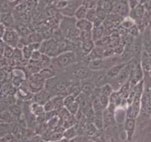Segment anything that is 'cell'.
Listing matches in <instances>:
<instances>
[{"mask_svg":"<svg viewBox=\"0 0 151 142\" xmlns=\"http://www.w3.org/2000/svg\"><path fill=\"white\" fill-rule=\"evenodd\" d=\"M127 65V63H121V64L115 65V66H112L108 71H107V75L109 79H113L116 76H118V74L120 73V71H122L125 66Z\"/></svg>","mask_w":151,"mask_h":142,"instance_id":"17","label":"cell"},{"mask_svg":"<svg viewBox=\"0 0 151 142\" xmlns=\"http://www.w3.org/2000/svg\"><path fill=\"white\" fill-rule=\"evenodd\" d=\"M0 123H1V121H0Z\"/></svg>","mask_w":151,"mask_h":142,"instance_id":"53","label":"cell"},{"mask_svg":"<svg viewBox=\"0 0 151 142\" xmlns=\"http://www.w3.org/2000/svg\"><path fill=\"white\" fill-rule=\"evenodd\" d=\"M50 98H51V94L50 93V92H48L47 90H44V89L34 93L33 97H32L33 102H37L41 105H43L45 102H47Z\"/></svg>","mask_w":151,"mask_h":142,"instance_id":"10","label":"cell"},{"mask_svg":"<svg viewBox=\"0 0 151 142\" xmlns=\"http://www.w3.org/2000/svg\"><path fill=\"white\" fill-rule=\"evenodd\" d=\"M2 11H1V10H0V23H1V16H2Z\"/></svg>","mask_w":151,"mask_h":142,"instance_id":"48","label":"cell"},{"mask_svg":"<svg viewBox=\"0 0 151 142\" xmlns=\"http://www.w3.org/2000/svg\"><path fill=\"white\" fill-rule=\"evenodd\" d=\"M128 3H129V8L131 10L137 6L140 3V1L139 0H128Z\"/></svg>","mask_w":151,"mask_h":142,"instance_id":"44","label":"cell"},{"mask_svg":"<svg viewBox=\"0 0 151 142\" xmlns=\"http://www.w3.org/2000/svg\"><path fill=\"white\" fill-rule=\"evenodd\" d=\"M27 73L23 68H16L12 71V83L16 87H19L27 79Z\"/></svg>","mask_w":151,"mask_h":142,"instance_id":"6","label":"cell"},{"mask_svg":"<svg viewBox=\"0 0 151 142\" xmlns=\"http://www.w3.org/2000/svg\"><path fill=\"white\" fill-rule=\"evenodd\" d=\"M116 106L114 104L110 103L107 108L104 109L103 111V121H104V127L108 128L113 126L116 123L115 119V111Z\"/></svg>","mask_w":151,"mask_h":142,"instance_id":"4","label":"cell"},{"mask_svg":"<svg viewBox=\"0 0 151 142\" xmlns=\"http://www.w3.org/2000/svg\"><path fill=\"white\" fill-rule=\"evenodd\" d=\"M37 63L40 67V69L44 68H47V67H50V63H51V58H50V56L45 55V54H42L40 60L37 61Z\"/></svg>","mask_w":151,"mask_h":142,"instance_id":"25","label":"cell"},{"mask_svg":"<svg viewBox=\"0 0 151 142\" xmlns=\"http://www.w3.org/2000/svg\"><path fill=\"white\" fill-rule=\"evenodd\" d=\"M150 40H151V34H150Z\"/></svg>","mask_w":151,"mask_h":142,"instance_id":"51","label":"cell"},{"mask_svg":"<svg viewBox=\"0 0 151 142\" xmlns=\"http://www.w3.org/2000/svg\"><path fill=\"white\" fill-rule=\"evenodd\" d=\"M108 78L107 72H104V71H99L97 74L96 75V76L94 78V84L96 89H99L100 87H102L105 84L108 83Z\"/></svg>","mask_w":151,"mask_h":142,"instance_id":"11","label":"cell"},{"mask_svg":"<svg viewBox=\"0 0 151 142\" xmlns=\"http://www.w3.org/2000/svg\"><path fill=\"white\" fill-rule=\"evenodd\" d=\"M42 55V53L40 52V50H33L32 51V56L29 61H32V62H37L39 61L40 59V57Z\"/></svg>","mask_w":151,"mask_h":142,"instance_id":"42","label":"cell"},{"mask_svg":"<svg viewBox=\"0 0 151 142\" xmlns=\"http://www.w3.org/2000/svg\"><path fill=\"white\" fill-rule=\"evenodd\" d=\"M70 84V83L66 81V80H61L59 81L57 84H55V86H54V90L56 91H58L59 93V94L62 93L63 90H65V88Z\"/></svg>","mask_w":151,"mask_h":142,"instance_id":"30","label":"cell"},{"mask_svg":"<svg viewBox=\"0 0 151 142\" xmlns=\"http://www.w3.org/2000/svg\"><path fill=\"white\" fill-rule=\"evenodd\" d=\"M96 18V7H88L87 11H86V19L90 21L93 22L95 20V19Z\"/></svg>","mask_w":151,"mask_h":142,"instance_id":"29","label":"cell"},{"mask_svg":"<svg viewBox=\"0 0 151 142\" xmlns=\"http://www.w3.org/2000/svg\"><path fill=\"white\" fill-rule=\"evenodd\" d=\"M10 2H14V1H16V0H8Z\"/></svg>","mask_w":151,"mask_h":142,"instance_id":"49","label":"cell"},{"mask_svg":"<svg viewBox=\"0 0 151 142\" xmlns=\"http://www.w3.org/2000/svg\"><path fill=\"white\" fill-rule=\"evenodd\" d=\"M68 3H69L68 0H57V1H55L54 7L56 9L61 11L68 6Z\"/></svg>","mask_w":151,"mask_h":142,"instance_id":"38","label":"cell"},{"mask_svg":"<svg viewBox=\"0 0 151 142\" xmlns=\"http://www.w3.org/2000/svg\"><path fill=\"white\" fill-rule=\"evenodd\" d=\"M105 32V28L104 27V25H102L101 26H99L98 28H94L92 29V40L94 42H96V41L99 40L100 38L104 37Z\"/></svg>","mask_w":151,"mask_h":142,"instance_id":"23","label":"cell"},{"mask_svg":"<svg viewBox=\"0 0 151 142\" xmlns=\"http://www.w3.org/2000/svg\"><path fill=\"white\" fill-rule=\"evenodd\" d=\"M99 90L100 94H104V95L108 96V97L111 95V93H112V92L114 91L113 88L111 86V84L109 83H107L105 84H104L103 86L99 88Z\"/></svg>","mask_w":151,"mask_h":142,"instance_id":"26","label":"cell"},{"mask_svg":"<svg viewBox=\"0 0 151 142\" xmlns=\"http://www.w3.org/2000/svg\"><path fill=\"white\" fill-rule=\"evenodd\" d=\"M81 87H82V93L87 97L93 95L96 90L94 83H91L90 81H85L83 84H81Z\"/></svg>","mask_w":151,"mask_h":142,"instance_id":"15","label":"cell"},{"mask_svg":"<svg viewBox=\"0 0 151 142\" xmlns=\"http://www.w3.org/2000/svg\"><path fill=\"white\" fill-rule=\"evenodd\" d=\"M75 101H76V97L73 94H71V93H69L67 95L64 96V98H63L64 107H66L69 105H70L71 103H73Z\"/></svg>","mask_w":151,"mask_h":142,"instance_id":"31","label":"cell"},{"mask_svg":"<svg viewBox=\"0 0 151 142\" xmlns=\"http://www.w3.org/2000/svg\"><path fill=\"white\" fill-rule=\"evenodd\" d=\"M5 26L2 24V23H0V39H2V37L3 36V33H4V32H5Z\"/></svg>","mask_w":151,"mask_h":142,"instance_id":"46","label":"cell"},{"mask_svg":"<svg viewBox=\"0 0 151 142\" xmlns=\"http://www.w3.org/2000/svg\"><path fill=\"white\" fill-rule=\"evenodd\" d=\"M28 46L32 50V51L33 50H40V42H33L28 44Z\"/></svg>","mask_w":151,"mask_h":142,"instance_id":"43","label":"cell"},{"mask_svg":"<svg viewBox=\"0 0 151 142\" xmlns=\"http://www.w3.org/2000/svg\"><path fill=\"white\" fill-rule=\"evenodd\" d=\"M30 111H31V113L33 115H35L36 117L40 118L42 117L45 115V111L44 110L43 105H41V104H39V103H37V102H33L30 106Z\"/></svg>","mask_w":151,"mask_h":142,"instance_id":"14","label":"cell"},{"mask_svg":"<svg viewBox=\"0 0 151 142\" xmlns=\"http://www.w3.org/2000/svg\"><path fill=\"white\" fill-rule=\"evenodd\" d=\"M96 9V17L102 20H104L105 18L108 16V13L105 12V10L100 6H97Z\"/></svg>","mask_w":151,"mask_h":142,"instance_id":"33","label":"cell"},{"mask_svg":"<svg viewBox=\"0 0 151 142\" xmlns=\"http://www.w3.org/2000/svg\"><path fill=\"white\" fill-rule=\"evenodd\" d=\"M43 107L45 112H50V111H55V110H54V104H53V102H52V98L49 99L47 102H45L43 104Z\"/></svg>","mask_w":151,"mask_h":142,"instance_id":"40","label":"cell"},{"mask_svg":"<svg viewBox=\"0 0 151 142\" xmlns=\"http://www.w3.org/2000/svg\"><path fill=\"white\" fill-rule=\"evenodd\" d=\"M1 23L5 28H14L15 26V18L12 12H3L1 16Z\"/></svg>","mask_w":151,"mask_h":142,"instance_id":"12","label":"cell"},{"mask_svg":"<svg viewBox=\"0 0 151 142\" xmlns=\"http://www.w3.org/2000/svg\"><path fill=\"white\" fill-rule=\"evenodd\" d=\"M99 102H100V104H101L103 109L107 108L108 106V105L110 104V100H109V97H108V96L104 95V94H100V93H99Z\"/></svg>","mask_w":151,"mask_h":142,"instance_id":"32","label":"cell"},{"mask_svg":"<svg viewBox=\"0 0 151 142\" xmlns=\"http://www.w3.org/2000/svg\"><path fill=\"white\" fill-rule=\"evenodd\" d=\"M140 33H141V32H140L138 27H137V25H136V24L132 25V26L128 29V33L129 34V35H131V36L134 37V38L137 37H138L139 35H140Z\"/></svg>","mask_w":151,"mask_h":142,"instance_id":"37","label":"cell"},{"mask_svg":"<svg viewBox=\"0 0 151 142\" xmlns=\"http://www.w3.org/2000/svg\"><path fill=\"white\" fill-rule=\"evenodd\" d=\"M18 140L16 139V137L12 133H8L5 134L4 136L0 137V141H5V142H12L16 141Z\"/></svg>","mask_w":151,"mask_h":142,"instance_id":"34","label":"cell"},{"mask_svg":"<svg viewBox=\"0 0 151 142\" xmlns=\"http://www.w3.org/2000/svg\"><path fill=\"white\" fill-rule=\"evenodd\" d=\"M94 48H95V42L93 40L83 41L81 43V49L85 55H88Z\"/></svg>","mask_w":151,"mask_h":142,"instance_id":"21","label":"cell"},{"mask_svg":"<svg viewBox=\"0 0 151 142\" xmlns=\"http://www.w3.org/2000/svg\"><path fill=\"white\" fill-rule=\"evenodd\" d=\"M51 98H52V102L54 104V110L56 111H58H58L64 107V103H63L64 96L58 94V95L52 97Z\"/></svg>","mask_w":151,"mask_h":142,"instance_id":"22","label":"cell"},{"mask_svg":"<svg viewBox=\"0 0 151 142\" xmlns=\"http://www.w3.org/2000/svg\"><path fill=\"white\" fill-rule=\"evenodd\" d=\"M40 51L42 54L50 56V58H54L60 54L58 44L52 38L43 40L40 42Z\"/></svg>","mask_w":151,"mask_h":142,"instance_id":"1","label":"cell"},{"mask_svg":"<svg viewBox=\"0 0 151 142\" xmlns=\"http://www.w3.org/2000/svg\"><path fill=\"white\" fill-rule=\"evenodd\" d=\"M62 137H63V133L54 130V132L50 134L49 141H59L62 140Z\"/></svg>","mask_w":151,"mask_h":142,"instance_id":"35","label":"cell"},{"mask_svg":"<svg viewBox=\"0 0 151 142\" xmlns=\"http://www.w3.org/2000/svg\"><path fill=\"white\" fill-rule=\"evenodd\" d=\"M78 129L75 127V126H71L70 127L65 128L64 133H63V137L67 140L68 141H70L72 140L77 137Z\"/></svg>","mask_w":151,"mask_h":142,"instance_id":"18","label":"cell"},{"mask_svg":"<svg viewBox=\"0 0 151 142\" xmlns=\"http://www.w3.org/2000/svg\"><path fill=\"white\" fill-rule=\"evenodd\" d=\"M114 7L112 12L120 15L122 17H127L129 15L130 8L128 3V0H116L113 2Z\"/></svg>","mask_w":151,"mask_h":142,"instance_id":"5","label":"cell"},{"mask_svg":"<svg viewBox=\"0 0 151 142\" xmlns=\"http://www.w3.org/2000/svg\"><path fill=\"white\" fill-rule=\"evenodd\" d=\"M145 13V9L143 4L139 3L137 6L134 7L133 9H131L129 12V17L132 18L134 21H137L144 17Z\"/></svg>","mask_w":151,"mask_h":142,"instance_id":"9","label":"cell"},{"mask_svg":"<svg viewBox=\"0 0 151 142\" xmlns=\"http://www.w3.org/2000/svg\"><path fill=\"white\" fill-rule=\"evenodd\" d=\"M68 1H74V0H68Z\"/></svg>","mask_w":151,"mask_h":142,"instance_id":"50","label":"cell"},{"mask_svg":"<svg viewBox=\"0 0 151 142\" xmlns=\"http://www.w3.org/2000/svg\"><path fill=\"white\" fill-rule=\"evenodd\" d=\"M14 50H15V48L10 47L8 45H6L4 44V47H3V55L5 59H11V58H13V55H14Z\"/></svg>","mask_w":151,"mask_h":142,"instance_id":"27","label":"cell"},{"mask_svg":"<svg viewBox=\"0 0 151 142\" xmlns=\"http://www.w3.org/2000/svg\"><path fill=\"white\" fill-rule=\"evenodd\" d=\"M141 65L143 69V71H149L151 67V58L150 55L146 51H144L142 54V60H141Z\"/></svg>","mask_w":151,"mask_h":142,"instance_id":"19","label":"cell"},{"mask_svg":"<svg viewBox=\"0 0 151 142\" xmlns=\"http://www.w3.org/2000/svg\"><path fill=\"white\" fill-rule=\"evenodd\" d=\"M40 1H41V0H40ZM54 1H55V0H43L44 3H45V5H50V4H52Z\"/></svg>","mask_w":151,"mask_h":142,"instance_id":"47","label":"cell"},{"mask_svg":"<svg viewBox=\"0 0 151 142\" xmlns=\"http://www.w3.org/2000/svg\"><path fill=\"white\" fill-rule=\"evenodd\" d=\"M124 130L127 135V141H131L133 140V135L135 133L136 119L134 118H127L124 122Z\"/></svg>","mask_w":151,"mask_h":142,"instance_id":"8","label":"cell"},{"mask_svg":"<svg viewBox=\"0 0 151 142\" xmlns=\"http://www.w3.org/2000/svg\"><path fill=\"white\" fill-rule=\"evenodd\" d=\"M75 26L80 31H92L93 29L92 22L86 20V18L77 20L75 23Z\"/></svg>","mask_w":151,"mask_h":142,"instance_id":"13","label":"cell"},{"mask_svg":"<svg viewBox=\"0 0 151 142\" xmlns=\"http://www.w3.org/2000/svg\"><path fill=\"white\" fill-rule=\"evenodd\" d=\"M105 67V60L104 58L101 59H96L91 60L88 63V68L92 71H100Z\"/></svg>","mask_w":151,"mask_h":142,"instance_id":"16","label":"cell"},{"mask_svg":"<svg viewBox=\"0 0 151 142\" xmlns=\"http://www.w3.org/2000/svg\"><path fill=\"white\" fill-rule=\"evenodd\" d=\"M65 108L67 109L68 111L73 116H75L77 113L78 112V111L80 110V107H79V104L78 102H77V100L74 102L73 103H71L70 105H69L68 106H66Z\"/></svg>","mask_w":151,"mask_h":142,"instance_id":"28","label":"cell"},{"mask_svg":"<svg viewBox=\"0 0 151 142\" xmlns=\"http://www.w3.org/2000/svg\"><path fill=\"white\" fill-rule=\"evenodd\" d=\"M55 1H57V0H55ZM55 1H54V2H55Z\"/></svg>","mask_w":151,"mask_h":142,"instance_id":"52","label":"cell"},{"mask_svg":"<svg viewBox=\"0 0 151 142\" xmlns=\"http://www.w3.org/2000/svg\"><path fill=\"white\" fill-rule=\"evenodd\" d=\"M92 40V33L91 31H81L80 33V41Z\"/></svg>","mask_w":151,"mask_h":142,"instance_id":"41","label":"cell"},{"mask_svg":"<svg viewBox=\"0 0 151 142\" xmlns=\"http://www.w3.org/2000/svg\"><path fill=\"white\" fill-rule=\"evenodd\" d=\"M20 36L14 28H6L2 37L3 42L13 48H16L19 42Z\"/></svg>","mask_w":151,"mask_h":142,"instance_id":"3","label":"cell"},{"mask_svg":"<svg viewBox=\"0 0 151 142\" xmlns=\"http://www.w3.org/2000/svg\"><path fill=\"white\" fill-rule=\"evenodd\" d=\"M72 76L80 80H88L92 76V70L86 67H80L76 68L73 72H71Z\"/></svg>","mask_w":151,"mask_h":142,"instance_id":"7","label":"cell"},{"mask_svg":"<svg viewBox=\"0 0 151 142\" xmlns=\"http://www.w3.org/2000/svg\"><path fill=\"white\" fill-rule=\"evenodd\" d=\"M22 52H23V55H24V57L25 59L29 60L31 58L32 54V50L28 47V45H25L22 48Z\"/></svg>","mask_w":151,"mask_h":142,"instance_id":"39","label":"cell"},{"mask_svg":"<svg viewBox=\"0 0 151 142\" xmlns=\"http://www.w3.org/2000/svg\"><path fill=\"white\" fill-rule=\"evenodd\" d=\"M9 111L12 114L13 116H16L17 118H20L22 114V111L20 107L19 106L16 105H13L12 106H10Z\"/></svg>","mask_w":151,"mask_h":142,"instance_id":"36","label":"cell"},{"mask_svg":"<svg viewBox=\"0 0 151 142\" xmlns=\"http://www.w3.org/2000/svg\"><path fill=\"white\" fill-rule=\"evenodd\" d=\"M31 141H43L44 139L43 137L40 135H36V136H32Z\"/></svg>","mask_w":151,"mask_h":142,"instance_id":"45","label":"cell"},{"mask_svg":"<svg viewBox=\"0 0 151 142\" xmlns=\"http://www.w3.org/2000/svg\"><path fill=\"white\" fill-rule=\"evenodd\" d=\"M87 7L85 4H81L80 6L78 7L77 10L75 11L74 13V18L76 20H81V19H85L86 18V11H87Z\"/></svg>","mask_w":151,"mask_h":142,"instance_id":"24","label":"cell"},{"mask_svg":"<svg viewBox=\"0 0 151 142\" xmlns=\"http://www.w3.org/2000/svg\"><path fill=\"white\" fill-rule=\"evenodd\" d=\"M39 75H40L41 77L45 79V80H50L52 79L53 77H55V72L52 70V68L50 67H47V68H41L40 71H39Z\"/></svg>","mask_w":151,"mask_h":142,"instance_id":"20","label":"cell"},{"mask_svg":"<svg viewBox=\"0 0 151 142\" xmlns=\"http://www.w3.org/2000/svg\"><path fill=\"white\" fill-rule=\"evenodd\" d=\"M55 62L58 67L62 68H65L71 65L76 59V55L73 50H69L65 52L60 53L59 55L54 57Z\"/></svg>","mask_w":151,"mask_h":142,"instance_id":"2","label":"cell"}]
</instances>
